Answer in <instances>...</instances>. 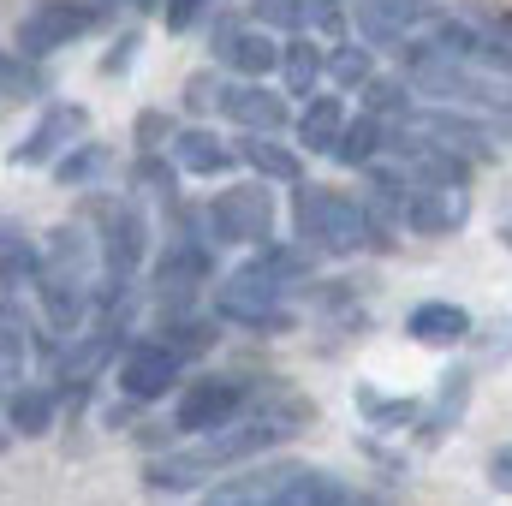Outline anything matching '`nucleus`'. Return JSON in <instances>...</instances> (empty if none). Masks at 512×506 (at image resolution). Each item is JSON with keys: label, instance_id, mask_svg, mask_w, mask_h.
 <instances>
[{"label": "nucleus", "instance_id": "nucleus-1", "mask_svg": "<svg viewBox=\"0 0 512 506\" xmlns=\"http://www.w3.org/2000/svg\"><path fill=\"white\" fill-rule=\"evenodd\" d=\"M298 417H304V411H256V417H233V423L215 429L203 447L155 459V465H149V489H167V495H173V489H197L209 471L239 465V459H256V453H268L274 441H286V435L298 429Z\"/></svg>", "mask_w": 512, "mask_h": 506}, {"label": "nucleus", "instance_id": "nucleus-2", "mask_svg": "<svg viewBox=\"0 0 512 506\" xmlns=\"http://www.w3.org/2000/svg\"><path fill=\"white\" fill-rule=\"evenodd\" d=\"M292 227H298V245L328 251V256H358V251H370V245H382L370 209L352 203V197H340V191H328V185H298Z\"/></svg>", "mask_w": 512, "mask_h": 506}, {"label": "nucleus", "instance_id": "nucleus-3", "mask_svg": "<svg viewBox=\"0 0 512 506\" xmlns=\"http://www.w3.org/2000/svg\"><path fill=\"white\" fill-rule=\"evenodd\" d=\"M286 286H292V280H286L268 256H256V262H245L239 274H227V280L215 286V310H221L227 322H245V328H262V334H280V328H286V310H280Z\"/></svg>", "mask_w": 512, "mask_h": 506}, {"label": "nucleus", "instance_id": "nucleus-4", "mask_svg": "<svg viewBox=\"0 0 512 506\" xmlns=\"http://www.w3.org/2000/svg\"><path fill=\"white\" fill-rule=\"evenodd\" d=\"M90 30H96V6H84V0H42L18 24V54L24 60H48L54 48L90 36Z\"/></svg>", "mask_w": 512, "mask_h": 506}, {"label": "nucleus", "instance_id": "nucleus-5", "mask_svg": "<svg viewBox=\"0 0 512 506\" xmlns=\"http://www.w3.org/2000/svg\"><path fill=\"white\" fill-rule=\"evenodd\" d=\"M203 221L215 227L221 245H262L268 227H274V203H268L262 185H233V191H221V197L203 209Z\"/></svg>", "mask_w": 512, "mask_h": 506}, {"label": "nucleus", "instance_id": "nucleus-6", "mask_svg": "<svg viewBox=\"0 0 512 506\" xmlns=\"http://www.w3.org/2000/svg\"><path fill=\"white\" fill-rule=\"evenodd\" d=\"M245 405H251V387L233 376H209L197 381L185 399H179V429H191V435H215V429H227L233 417H245Z\"/></svg>", "mask_w": 512, "mask_h": 506}, {"label": "nucleus", "instance_id": "nucleus-7", "mask_svg": "<svg viewBox=\"0 0 512 506\" xmlns=\"http://www.w3.org/2000/svg\"><path fill=\"white\" fill-rule=\"evenodd\" d=\"M405 126L411 131H429L435 143H447L459 161H495V143H489V126L483 120H471L465 108H429V114H405Z\"/></svg>", "mask_w": 512, "mask_h": 506}, {"label": "nucleus", "instance_id": "nucleus-8", "mask_svg": "<svg viewBox=\"0 0 512 506\" xmlns=\"http://www.w3.org/2000/svg\"><path fill=\"white\" fill-rule=\"evenodd\" d=\"M84 126H90V114H84L78 102H54V108L36 120V131L12 149V167H42V161H54L60 149H72V143L84 137Z\"/></svg>", "mask_w": 512, "mask_h": 506}, {"label": "nucleus", "instance_id": "nucleus-9", "mask_svg": "<svg viewBox=\"0 0 512 506\" xmlns=\"http://www.w3.org/2000/svg\"><path fill=\"white\" fill-rule=\"evenodd\" d=\"M215 60L221 66H233L239 78H262V72H274L280 66V42H268V30H256V18H227L221 30H215Z\"/></svg>", "mask_w": 512, "mask_h": 506}, {"label": "nucleus", "instance_id": "nucleus-10", "mask_svg": "<svg viewBox=\"0 0 512 506\" xmlns=\"http://www.w3.org/2000/svg\"><path fill=\"white\" fill-rule=\"evenodd\" d=\"M179 352L167 346V340H149V346H131L126 364H120V387H126V399H161L173 381H179Z\"/></svg>", "mask_w": 512, "mask_h": 506}, {"label": "nucleus", "instance_id": "nucleus-11", "mask_svg": "<svg viewBox=\"0 0 512 506\" xmlns=\"http://www.w3.org/2000/svg\"><path fill=\"white\" fill-rule=\"evenodd\" d=\"M405 221L417 227V233H459L465 221H471V197H465V185H417L411 197H405Z\"/></svg>", "mask_w": 512, "mask_h": 506}, {"label": "nucleus", "instance_id": "nucleus-12", "mask_svg": "<svg viewBox=\"0 0 512 506\" xmlns=\"http://www.w3.org/2000/svg\"><path fill=\"white\" fill-rule=\"evenodd\" d=\"M233 126L245 131H280L286 126V102L274 90H262L256 78H239V84H221V102H215Z\"/></svg>", "mask_w": 512, "mask_h": 506}, {"label": "nucleus", "instance_id": "nucleus-13", "mask_svg": "<svg viewBox=\"0 0 512 506\" xmlns=\"http://www.w3.org/2000/svg\"><path fill=\"white\" fill-rule=\"evenodd\" d=\"M120 352V322H108V328H96V334H84V340H72L60 358H54V376L60 387H90V381L108 370V358Z\"/></svg>", "mask_w": 512, "mask_h": 506}, {"label": "nucleus", "instance_id": "nucleus-14", "mask_svg": "<svg viewBox=\"0 0 512 506\" xmlns=\"http://www.w3.org/2000/svg\"><path fill=\"white\" fill-rule=\"evenodd\" d=\"M203 280H215V256H209V245H197V239H173L161 251V262H155V286L173 292V298L197 292Z\"/></svg>", "mask_w": 512, "mask_h": 506}, {"label": "nucleus", "instance_id": "nucleus-15", "mask_svg": "<svg viewBox=\"0 0 512 506\" xmlns=\"http://www.w3.org/2000/svg\"><path fill=\"white\" fill-rule=\"evenodd\" d=\"M429 0H358V30L370 36V48H399L411 36V24H423Z\"/></svg>", "mask_w": 512, "mask_h": 506}, {"label": "nucleus", "instance_id": "nucleus-16", "mask_svg": "<svg viewBox=\"0 0 512 506\" xmlns=\"http://www.w3.org/2000/svg\"><path fill=\"white\" fill-rule=\"evenodd\" d=\"M292 471H298V465H251V471H239V477L215 483L203 506H268L274 495H280V483H286Z\"/></svg>", "mask_w": 512, "mask_h": 506}, {"label": "nucleus", "instance_id": "nucleus-17", "mask_svg": "<svg viewBox=\"0 0 512 506\" xmlns=\"http://www.w3.org/2000/svg\"><path fill=\"white\" fill-rule=\"evenodd\" d=\"M405 328H411V340L417 346H459L465 334H471V310H459V304H417L411 316H405Z\"/></svg>", "mask_w": 512, "mask_h": 506}, {"label": "nucleus", "instance_id": "nucleus-18", "mask_svg": "<svg viewBox=\"0 0 512 506\" xmlns=\"http://www.w3.org/2000/svg\"><path fill=\"white\" fill-rule=\"evenodd\" d=\"M137 256H143V221H137V209H120V215L108 221V239H102V262H108V280H131Z\"/></svg>", "mask_w": 512, "mask_h": 506}, {"label": "nucleus", "instance_id": "nucleus-19", "mask_svg": "<svg viewBox=\"0 0 512 506\" xmlns=\"http://www.w3.org/2000/svg\"><path fill=\"white\" fill-rule=\"evenodd\" d=\"M382 149H387L382 120H376V114H358L352 126H340V137H334V149H328V155H334L340 167H370Z\"/></svg>", "mask_w": 512, "mask_h": 506}, {"label": "nucleus", "instance_id": "nucleus-20", "mask_svg": "<svg viewBox=\"0 0 512 506\" xmlns=\"http://www.w3.org/2000/svg\"><path fill=\"white\" fill-rule=\"evenodd\" d=\"M346 495V483L340 477H328V471H310V465H298L286 483H280V495L268 506H334Z\"/></svg>", "mask_w": 512, "mask_h": 506}, {"label": "nucleus", "instance_id": "nucleus-21", "mask_svg": "<svg viewBox=\"0 0 512 506\" xmlns=\"http://www.w3.org/2000/svg\"><path fill=\"white\" fill-rule=\"evenodd\" d=\"M54 423V393L48 387H12L6 399V429L12 435H48Z\"/></svg>", "mask_w": 512, "mask_h": 506}, {"label": "nucleus", "instance_id": "nucleus-22", "mask_svg": "<svg viewBox=\"0 0 512 506\" xmlns=\"http://www.w3.org/2000/svg\"><path fill=\"white\" fill-rule=\"evenodd\" d=\"M114 173V149H102V143H72L60 161H54V179L60 185H96V179H108Z\"/></svg>", "mask_w": 512, "mask_h": 506}, {"label": "nucleus", "instance_id": "nucleus-23", "mask_svg": "<svg viewBox=\"0 0 512 506\" xmlns=\"http://www.w3.org/2000/svg\"><path fill=\"white\" fill-rule=\"evenodd\" d=\"M340 126H346V108H340L334 96H316V102H304V114H298V137H304V149H316V155L334 149Z\"/></svg>", "mask_w": 512, "mask_h": 506}, {"label": "nucleus", "instance_id": "nucleus-24", "mask_svg": "<svg viewBox=\"0 0 512 506\" xmlns=\"http://www.w3.org/2000/svg\"><path fill=\"white\" fill-rule=\"evenodd\" d=\"M36 274H42V251H36L24 233L0 227V286L12 292V286H30Z\"/></svg>", "mask_w": 512, "mask_h": 506}, {"label": "nucleus", "instance_id": "nucleus-25", "mask_svg": "<svg viewBox=\"0 0 512 506\" xmlns=\"http://www.w3.org/2000/svg\"><path fill=\"white\" fill-rule=\"evenodd\" d=\"M245 161L256 167V179H280V185H292V179H304V161L292 155V149H280V143H268V137H245Z\"/></svg>", "mask_w": 512, "mask_h": 506}, {"label": "nucleus", "instance_id": "nucleus-26", "mask_svg": "<svg viewBox=\"0 0 512 506\" xmlns=\"http://www.w3.org/2000/svg\"><path fill=\"white\" fill-rule=\"evenodd\" d=\"M280 78H286V90L292 96H304V90H316V78H322V54H316V42H286L280 48Z\"/></svg>", "mask_w": 512, "mask_h": 506}, {"label": "nucleus", "instance_id": "nucleus-27", "mask_svg": "<svg viewBox=\"0 0 512 506\" xmlns=\"http://www.w3.org/2000/svg\"><path fill=\"white\" fill-rule=\"evenodd\" d=\"M173 149H179V167H191V173H221L227 167V149L209 131H179Z\"/></svg>", "mask_w": 512, "mask_h": 506}, {"label": "nucleus", "instance_id": "nucleus-28", "mask_svg": "<svg viewBox=\"0 0 512 506\" xmlns=\"http://www.w3.org/2000/svg\"><path fill=\"white\" fill-rule=\"evenodd\" d=\"M328 78H334L340 90H364V84L376 78V72H370V48H352V42H346V48H334Z\"/></svg>", "mask_w": 512, "mask_h": 506}, {"label": "nucleus", "instance_id": "nucleus-29", "mask_svg": "<svg viewBox=\"0 0 512 506\" xmlns=\"http://www.w3.org/2000/svg\"><path fill=\"white\" fill-rule=\"evenodd\" d=\"M405 90H411V84H399V78H370V84H364V102H370L376 120H382V114H399V120H405V114H411V96H405Z\"/></svg>", "mask_w": 512, "mask_h": 506}, {"label": "nucleus", "instance_id": "nucleus-30", "mask_svg": "<svg viewBox=\"0 0 512 506\" xmlns=\"http://www.w3.org/2000/svg\"><path fill=\"white\" fill-rule=\"evenodd\" d=\"M36 90H42V78L30 72V60L0 48V96H36Z\"/></svg>", "mask_w": 512, "mask_h": 506}, {"label": "nucleus", "instance_id": "nucleus-31", "mask_svg": "<svg viewBox=\"0 0 512 506\" xmlns=\"http://www.w3.org/2000/svg\"><path fill=\"white\" fill-rule=\"evenodd\" d=\"M364 411L382 423V429H405V423H417V399H382V393H364Z\"/></svg>", "mask_w": 512, "mask_h": 506}, {"label": "nucleus", "instance_id": "nucleus-32", "mask_svg": "<svg viewBox=\"0 0 512 506\" xmlns=\"http://www.w3.org/2000/svg\"><path fill=\"white\" fill-rule=\"evenodd\" d=\"M310 18V0H256V24H274V30H298Z\"/></svg>", "mask_w": 512, "mask_h": 506}, {"label": "nucleus", "instance_id": "nucleus-33", "mask_svg": "<svg viewBox=\"0 0 512 506\" xmlns=\"http://www.w3.org/2000/svg\"><path fill=\"white\" fill-rule=\"evenodd\" d=\"M18 376H24V334L0 322V387H18Z\"/></svg>", "mask_w": 512, "mask_h": 506}, {"label": "nucleus", "instance_id": "nucleus-34", "mask_svg": "<svg viewBox=\"0 0 512 506\" xmlns=\"http://www.w3.org/2000/svg\"><path fill=\"white\" fill-rule=\"evenodd\" d=\"M161 340H167V346L185 358V352L209 346V340H215V328H203V322H167V328H161Z\"/></svg>", "mask_w": 512, "mask_h": 506}, {"label": "nucleus", "instance_id": "nucleus-35", "mask_svg": "<svg viewBox=\"0 0 512 506\" xmlns=\"http://www.w3.org/2000/svg\"><path fill=\"white\" fill-rule=\"evenodd\" d=\"M209 6H215V0H161V18H167V30L179 36V30H191Z\"/></svg>", "mask_w": 512, "mask_h": 506}, {"label": "nucleus", "instance_id": "nucleus-36", "mask_svg": "<svg viewBox=\"0 0 512 506\" xmlns=\"http://www.w3.org/2000/svg\"><path fill=\"white\" fill-rule=\"evenodd\" d=\"M185 102H191V108H209V102H221V78H209V72H197V78L185 84Z\"/></svg>", "mask_w": 512, "mask_h": 506}, {"label": "nucleus", "instance_id": "nucleus-37", "mask_svg": "<svg viewBox=\"0 0 512 506\" xmlns=\"http://www.w3.org/2000/svg\"><path fill=\"white\" fill-rule=\"evenodd\" d=\"M489 483H495L501 495H512V441H507V447H495V453H489Z\"/></svg>", "mask_w": 512, "mask_h": 506}, {"label": "nucleus", "instance_id": "nucleus-38", "mask_svg": "<svg viewBox=\"0 0 512 506\" xmlns=\"http://www.w3.org/2000/svg\"><path fill=\"white\" fill-rule=\"evenodd\" d=\"M310 18L316 24H340V0H310Z\"/></svg>", "mask_w": 512, "mask_h": 506}, {"label": "nucleus", "instance_id": "nucleus-39", "mask_svg": "<svg viewBox=\"0 0 512 506\" xmlns=\"http://www.w3.org/2000/svg\"><path fill=\"white\" fill-rule=\"evenodd\" d=\"M334 506H376V501H370V495H352V489H346V495H340Z\"/></svg>", "mask_w": 512, "mask_h": 506}, {"label": "nucleus", "instance_id": "nucleus-40", "mask_svg": "<svg viewBox=\"0 0 512 506\" xmlns=\"http://www.w3.org/2000/svg\"><path fill=\"white\" fill-rule=\"evenodd\" d=\"M102 6H137L143 12V6H161V0H102Z\"/></svg>", "mask_w": 512, "mask_h": 506}, {"label": "nucleus", "instance_id": "nucleus-41", "mask_svg": "<svg viewBox=\"0 0 512 506\" xmlns=\"http://www.w3.org/2000/svg\"><path fill=\"white\" fill-rule=\"evenodd\" d=\"M507 245H512V227H507Z\"/></svg>", "mask_w": 512, "mask_h": 506}]
</instances>
